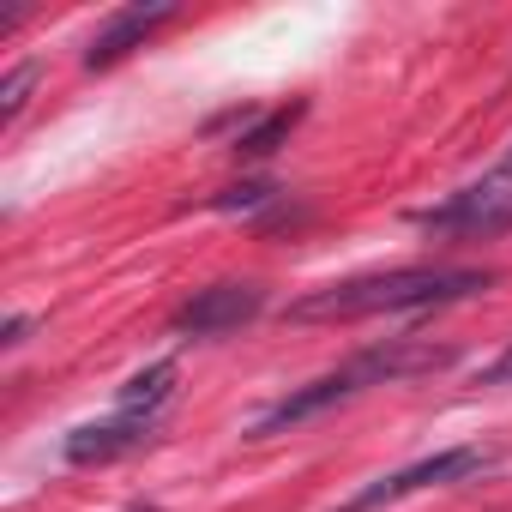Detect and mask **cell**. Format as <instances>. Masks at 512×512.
<instances>
[{"label": "cell", "instance_id": "obj_1", "mask_svg": "<svg viewBox=\"0 0 512 512\" xmlns=\"http://www.w3.org/2000/svg\"><path fill=\"white\" fill-rule=\"evenodd\" d=\"M494 284L488 266H398V272H368L326 284L302 302L284 308L296 326H326V320H368V314H416V308H446L464 296H482Z\"/></svg>", "mask_w": 512, "mask_h": 512}, {"label": "cell", "instance_id": "obj_2", "mask_svg": "<svg viewBox=\"0 0 512 512\" xmlns=\"http://www.w3.org/2000/svg\"><path fill=\"white\" fill-rule=\"evenodd\" d=\"M434 368H452V344L392 338V344L356 350L344 368H332V374H320V380L284 392L260 422H253V440H272V434H284V428H296V422H308V416H326L332 404H350V398L368 392V386H398V380H410V374H434Z\"/></svg>", "mask_w": 512, "mask_h": 512}, {"label": "cell", "instance_id": "obj_3", "mask_svg": "<svg viewBox=\"0 0 512 512\" xmlns=\"http://www.w3.org/2000/svg\"><path fill=\"white\" fill-rule=\"evenodd\" d=\"M488 464H494L488 446H446V452H434V458H416V464H404V470H392V476L356 488V494H350L344 506H332V512H374V506L410 500V494H422V488H452V482H464V476H482Z\"/></svg>", "mask_w": 512, "mask_h": 512}, {"label": "cell", "instance_id": "obj_4", "mask_svg": "<svg viewBox=\"0 0 512 512\" xmlns=\"http://www.w3.org/2000/svg\"><path fill=\"white\" fill-rule=\"evenodd\" d=\"M416 223L440 229V235H506L512 229V175H488L440 205H422Z\"/></svg>", "mask_w": 512, "mask_h": 512}, {"label": "cell", "instance_id": "obj_5", "mask_svg": "<svg viewBox=\"0 0 512 512\" xmlns=\"http://www.w3.org/2000/svg\"><path fill=\"white\" fill-rule=\"evenodd\" d=\"M175 19H181L175 0H133V7H121V13H109V19L97 25V37L85 43V67L103 73V67L127 61L133 49H145V43H151L163 25H175Z\"/></svg>", "mask_w": 512, "mask_h": 512}, {"label": "cell", "instance_id": "obj_6", "mask_svg": "<svg viewBox=\"0 0 512 512\" xmlns=\"http://www.w3.org/2000/svg\"><path fill=\"white\" fill-rule=\"evenodd\" d=\"M260 308H266V290H260V284H211V290H199L193 302L175 308L169 332H175V338H217V332L247 326Z\"/></svg>", "mask_w": 512, "mask_h": 512}, {"label": "cell", "instance_id": "obj_7", "mask_svg": "<svg viewBox=\"0 0 512 512\" xmlns=\"http://www.w3.org/2000/svg\"><path fill=\"white\" fill-rule=\"evenodd\" d=\"M145 440H151V422H139V416H109V422L73 428L61 452H67V464H115V458L139 452Z\"/></svg>", "mask_w": 512, "mask_h": 512}, {"label": "cell", "instance_id": "obj_8", "mask_svg": "<svg viewBox=\"0 0 512 512\" xmlns=\"http://www.w3.org/2000/svg\"><path fill=\"white\" fill-rule=\"evenodd\" d=\"M175 380H181V368H175V362H151V368H139V374L115 392V416L157 422V410L175 398Z\"/></svg>", "mask_w": 512, "mask_h": 512}, {"label": "cell", "instance_id": "obj_9", "mask_svg": "<svg viewBox=\"0 0 512 512\" xmlns=\"http://www.w3.org/2000/svg\"><path fill=\"white\" fill-rule=\"evenodd\" d=\"M308 115V103H284V109H272V115H260L253 127H241L235 133V157H272L278 145H290V133H296V121Z\"/></svg>", "mask_w": 512, "mask_h": 512}, {"label": "cell", "instance_id": "obj_10", "mask_svg": "<svg viewBox=\"0 0 512 512\" xmlns=\"http://www.w3.org/2000/svg\"><path fill=\"white\" fill-rule=\"evenodd\" d=\"M284 187H272V181H241V187H223L217 199H211V211H260V205H272Z\"/></svg>", "mask_w": 512, "mask_h": 512}, {"label": "cell", "instance_id": "obj_11", "mask_svg": "<svg viewBox=\"0 0 512 512\" xmlns=\"http://www.w3.org/2000/svg\"><path fill=\"white\" fill-rule=\"evenodd\" d=\"M37 73H43L37 61H19V67H13L7 79H0V121H13V115L25 109V97H31V85H37Z\"/></svg>", "mask_w": 512, "mask_h": 512}, {"label": "cell", "instance_id": "obj_12", "mask_svg": "<svg viewBox=\"0 0 512 512\" xmlns=\"http://www.w3.org/2000/svg\"><path fill=\"white\" fill-rule=\"evenodd\" d=\"M482 386H512V344H506V350L482 368Z\"/></svg>", "mask_w": 512, "mask_h": 512}, {"label": "cell", "instance_id": "obj_13", "mask_svg": "<svg viewBox=\"0 0 512 512\" xmlns=\"http://www.w3.org/2000/svg\"><path fill=\"white\" fill-rule=\"evenodd\" d=\"M25 332H31V320H25V314H13V320H7V332H0V344L13 350V344H25Z\"/></svg>", "mask_w": 512, "mask_h": 512}, {"label": "cell", "instance_id": "obj_14", "mask_svg": "<svg viewBox=\"0 0 512 512\" xmlns=\"http://www.w3.org/2000/svg\"><path fill=\"white\" fill-rule=\"evenodd\" d=\"M500 175H512V151H506V157H500Z\"/></svg>", "mask_w": 512, "mask_h": 512}]
</instances>
